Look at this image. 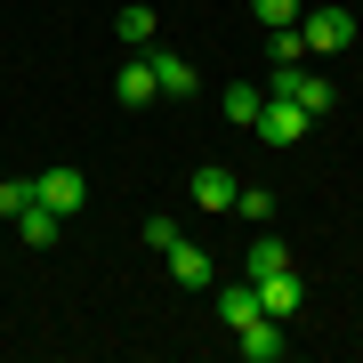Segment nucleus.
Here are the masks:
<instances>
[{"label": "nucleus", "mask_w": 363, "mask_h": 363, "mask_svg": "<svg viewBox=\"0 0 363 363\" xmlns=\"http://www.w3.org/2000/svg\"><path fill=\"white\" fill-rule=\"evenodd\" d=\"M267 97H291V105H298V113H307V121H323L331 105H339V89H331L323 73H307V65H283V73L267 81Z\"/></svg>", "instance_id": "1"}, {"label": "nucleus", "mask_w": 363, "mask_h": 363, "mask_svg": "<svg viewBox=\"0 0 363 363\" xmlns=\"http://www.w3.org/2000/svg\"><path fill=\"white\" fill-rule=\"evenodd\" d=\"M33 202L57 210V218H73V210L89 202V178H81V169H40V178H33Z\"/></svg>", "instance_id": "2"}, {"label": "nucleus", "mask_w": 363, "mask_h": 363, "mask_svg": "<svg viewBox=\"0 0 363 363\" xmlns=\"http://www.w3.org/2000/svg\"><path fill=\"white\" fill-rule=\"evenodd\" d=\"M298 40H307L315 57H339V49L355 40V16H347V9H315V16H298Z\"/></svg>", "instance_id": "3"}, {"label": "nucleus", "mask_w": 363, "mask_h": 363, "mask_svg": "<svg viewBox=\"0 0 363 363\" xmlns=\"http://www.w3.org/2000/svg\"><path fill=\"white\" fill-rule=\"evenodd\" d=\"M162 259H169V283H178V291H210V274H218V267H210V250H202V242H186V234L162 250Z\"/></svg>", "instance_id": "4"}, {"label": "nucleus", "mask_w": 363, "mask_h": 363, "mask_svg": "<svg viewBox=\"0 0 363 363\" xmlns=\"http://www.w3.org/2000/svg\"><path fill=\"white\" fill-rule=\"evenodd\" d=\"M250 130H259L267 145H298V138H307V113H298L291 97H267V105H259V121H250Z\"/></svg>", "instance_id": "5"}, {"label": "nucleus", "mask_w": 363, "mask_h": 363, "mask_svg": "<svg viewBox=\"0 0 363 363\" xmlns=\"http://www.w3.org/2000/svg\"><path fill=\"white\" fill-rule=\"evenodd\" d=\"M113 97H121V113H145L162 89H154V65H145V49H130V65L113 73Z\"/></svg>", "instance_id": "6"}, {"label": "nucleus", "mask_w": 363, "mask_h": 363, "mask_svg": "<svg viewBox=\"0 0 363 363\" xmlns=\"http://www.w3.org/2000/svg\"><path fill=\"white\" fill-rule=\"evenodd\" d=\"M145 65H154V89L162 97H194V57H178V49H145Z\"/></svg>", "instance_id": "7"}, {"label": "nucleus", "mask_w": 363, "mask_h": 363, "mask_svg": "<svg viewBox=\"0 0 363 363\" xmlns=\"http://www.w3.org/2000/svg\"><path fill=\"white\" fill-rule=\"evenodd\" d=\"M234 347H242V363H283L291 339H283V323H274V315H259V323H242V331H234Z\"/></svg>", "instance_id": "8"}, {"label": "nucleus", "mask_w": 363, "mask_h": 363, "mask_svg": "<svg viewBox=\"0 0 363 363\" xmlns=\"http://www.w3.org/2000/svg\"><path fill=\"white\" fill-rule=\"evenodd\" d=\"M259 315H274V323L298 315V274H291V267H283V274H259Z\"/></svg>", "instance_id": "9"}, {"label": "nucleus", "mask_w": 363, "mask_h": 363, "mask_svg": "<svg viewBox=\"0 0 363 363\" xmlns=\"http://www.w3.org/2000/svg\"><path fill=\"white\" fill-rule=\"evenodd\" d=\"M259 105H267V81H226V97H218V113L234 121V130H250V121H259Z\"/></svg>", "instance_id": "10"}, {"label": "nucleus", "mask_w": 363, "mask_h": 363, "mask_svg": "<svg viewBox=\"0 0 363 363\" xmlns=\"http://www.w3.org/2000/svg\"><path fill=\"white\" fill-rule=\"evenodd\" d=\"M218 323H226V331L259 323V283H226V291H218Z\"/></svg>", "instance_id": "11"}, {"label": "nucleus", "mask_w": 363, "mask_h": 363, "mask_svg": "<svg viewBox=\"0 0 363 363\" xmlns=\"http://www.w3.org/2000/svg\"><path fill=\"white\" fill-rule=\"evenodd\" d=\"M16 234H25V250H49L57 234H65V218H57V210H40V202H33V210H16Z\"/></svg>", "instance_id": "12"}, {"label": "nucleus", "mask_w": 363, "mask_h": 363, "mask_svg": "<svg viewBox=\"0 0 363 363\" xmlns=\"http://www.w3.org/2000/svg\"><path fill=\"white\" fill-rule=\"evenodd\" d=\"M194 202L202 210H234V169H218V162L194 169Z\"/></svg>", "instance_id": "13"}, {"label": "nucleus", "mask_w": 363, "mask_h": 363, "mask_svg": "<svg viewBox=\"0 0 363 363\" xmlns=\"http://www.w3.org/2000/svg\"><path fill=\"white\" fill-rule=\"evenodd\" d=\"M154 25H162V16H154V9H138V0H130V9L113 16V33H121V49H154Z\"/></svg>", "instance_id": "14"}, {"label": "nucleus", "mask_w": 363, "mask_h": 363, "mask_svg": "<svg viewBox=\"0 0 363 363\" xmlns=\"http://www.w3.org/2000/svg\"><path fill=\"white\" fill-rule=\"evenodd\" d=\"M283 267H291V250L259 226V242H250V283H259V274H283Z\"/></svg>", "instance_id": "15"}, {"label": "nucleus", "mask_w": 363, "mask_h": 363, "mask_svg": "<svg viewBox=\"0 0 363 363\" xmlns=\"http://www.w3.org/2000/svg\"><path fill=\"white\" fill-rule=\"evenodd\" d=\"M267 49H274V73H283V65H307V40H298V25H274Z\"/></svg>", "instance_id": "16"}, {"label": "nucleus", "mask_w": 363, "mask_h": 363, "mask_svg": "<svg viewBox=\"0 0 363 363\" xmlns=\"http://www.w3.org/2000/svg\"><path fill=\"white\" fill-rule=\"evenodd\" d=\"M234 210H242V218H274V194H267V186H234Z\"/></svg>", "instance_id": "17"}, {"label": "nucleus", "mask_w": 363, "mask_h": 363, "mask_svg": "<svg viewBox=\"0 0 363 363\" xmlns=\"http://www.w3.org/2000/svg\"><path fill=\"white\" fill-rule=\"evenodd\" d=\"M250 9H259V25H267V33H274V25H298V16H307L298 0H250Z\"/></svg>", "instance_id": "18"}, {"label": "nucleus", "mask_w": 363, "mask_h": 363, "mask_svg": "<svg viewBox=\"0 0 363 363\" xmlns=\"http://www.w3.org/2000/svg\"><path fill=\"white\" fill-rule=\"evenodd\" d=\"M16 210H33V178H0V218H16Z\"/></svg>", "instance_id": "19"}, {"label": "nucleus", "mask_w": 363, "mask_h": 363, "mask_svg": "<svg viewBox=\"0 0 363 363\" xmlns=\"http://www.w3.org/2000/svg\"><path fill=\"white\" fill-rule=\"evenodd\" d=\"M178 242V218H145V250H169Z\"/></svg>", "instance_id": "20"}]
</instances>
